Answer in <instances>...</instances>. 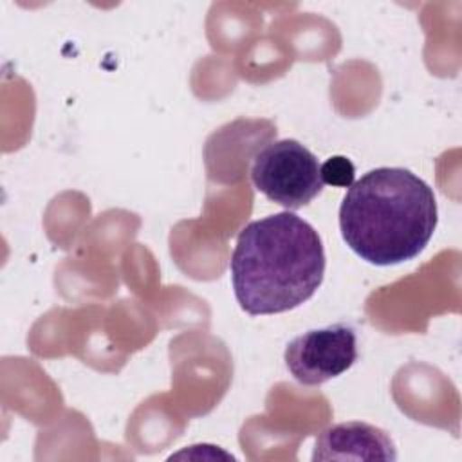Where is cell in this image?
Returning a JSON list of instances; mask_svg holds the SVG:
<instances>
[{
	"label": "cell",
	"mask_w": 462,
	"mask_h": 462,
	"mask_svg": "<svg viewBox=\"0 0 462 462\" xmlns=\"http://www.w3.org/2000/svg\"><path fill=\"white\" fill-rule=\"evenodd\" d=\"M318 231L292 211L249 222L231 254V283L251 316L280 314L314 296L325 276Z\"/></svg>",
	"instance_id": "cell-1"
},
{
	"label": "cell",
	"mask_w": 462,
	"mask_h": 462,
	"mask_svg": "<svg viewBox=\"0 0 462 462\" xmlns=\"http://www.w3.org/2000/svg\"><path fill=\"white\" fill-rule=\"evenodd\" d=\"M437 227L433 189L406 168H375L346 189L339 229L346 245L374 265H397L422 253Z\"/></svg>",
	"instance_id": "cell-2"
},
{
	"label": "cell",
	"mask_w": 462,
	"mask_h": 462,
	"mask_svg": "<svg viewBox=\"0 0 462 462\" xmlns=\"http://www.w3.org/2000/svg\"><path fill=\"white\" fill-rule=\"evenodd\" d=\"M251 179L260 193L287 211L307 206L325 188L318 157L296 139L263 146L254 155Z\"/></svg>",
	"instance_id": "cell-3"
},
{
	"label": "cell",
	"mask_w": 462,
	"mask_h": 462,
	"mask_svg": "<svg viewBox=\"0 0 462 462\" xmlns=\"http://www.w3.org/2000/svg\"><path fill=\"white\" fill-rule=\"evenodd\" d=\"M283 359L300 384H323L346 372L357 361L356 328L339 321L307 330L287 345Z\"/></svg>",
	"instance_id": "cell-4"
},
{
	"label": "cell",
	"mask_w": 462,
	"mask_h": 462,
	"mask_svg": "<svg viewBox=\"0 0 462 462\" xmlns=\"http://www.w3.org/2000/svg\"><path fill=\"white\" fill-rule=\"evenodd\" d=\"M397 451L388 433L361 420H348L323 430L312 460H395Z\"/></svg>",
	"instance_id": "cell-5"
},
{
	"label": "cell",
	"mask_w": 462,
	"mask_h": 462,
	"mask_svg": "<svg viewBox=\"0 0 462 462\" xmlns=\"http://www.w3.org/2000/svg\"><path fill=\"white\" fill-rule=\"evenodd\" d=\"M354 164L341 155L330 157L321 164V179L325 184L339 186V188H350L354 184Z\"/></svg>",
	"instance_id": "cell-6"
}]
</instances>
